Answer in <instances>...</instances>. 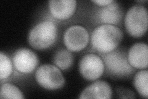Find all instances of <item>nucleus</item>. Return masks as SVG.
<instances>
[{
    "label": "nucleus",
    "instance_id": "9",
    "mask_svg": "<svg viewBox=\"0 0 148 99\" xmlns=\"http://www.w3.org/2000/svg\"><path fill=\"white\" fill-rule=\"evenodd\" d=\"M48 4L51 14L59 20L71 18L77 9L76 0H51L48 1Z\"/></svg>",
    "mask_w": 148,
    "mask_h": 99
},
{
    "label": "nucleus",
    "instance_id": "7",
    "mask_svg": "<svg viewBox=\"0 0 148 99\" xmlns=\"http://www.w3.org/2000/svg\"><path fill=\"white\" fill-rule=\"evenodd\" d=\"M78 68L83 78L87 81H92L99 79L103 74L105 66L101 56L89 53L82 58Z\"/></svg>",
    "mask_w": 148,
    "mask_h": 99
},
{
    "label": "nucleus",
    "instance_id": "3",
    "mask_svg": "<svg viewBox=\"0 0 148 99\" xmlns=\"http://www.w3.org/2000/svg\"><path fill=\"white\" fill-rule=\"evenodd\" d=\"M124 22L129 35L135 38L143 37L147 30V9L140 4L133 6L127 11Z\"/></svg>",
    "mask_w": 148,
    "mask_h": 99
},
{
    "label": "nucleus",
    "instance_id": "14",
    "mask_svg": "<svg viewBox=\"0 0 148 99\" xmlns=\"http://www.w3.org/2000/svg\"><path fill=\"white\" fill-rule=\"evenodd\" d=\"M134 86L140 95L145 98L148 97V71L142 70L134 77Z\"/></svg>",
    "mask_w": 148,
    "mask_h": 99
},
{
    "label": "nucleus",
    "instance_id": "11",
    "mask_svg": "<svg viewBox=\"0 0 148 99\" xmlns=\"http://www.w3.org/2000/svg\"><path fill=\"white\" fill-rule=\"evenodd\" d=\"M112 96V88L108 82L104 81H96L87 86L78 98L110 99Z\"/></svg>",
    "mask_w": 148,
    "mask_h": 99
},
{
    "label": "nucleus",
    "instance_id": "15",
    "mask_svg": "<svg viewBox=\"0 0 148 99\" xmlns=\"http://www.w3.org/2000/svg\"><path fill=\"white\" fill-rule=\"evenodd\" d=\"M0 98L1 99H24L25 97L17 86L10 83H5L1 87Z\"/></svg>",
    "mask_w": 148,
    "mask_h": 99
},
{
    "label": "nucleus",
    "instance_id": "8",
    "mask_svg": "<svg viewBox=\"0 0 148 99\" xmlns=\"http://www.w3.org/2000/svg\"><path fill=\"white\" fill-rule=\"evenodd\" d=\"M13 64L17 71L24 74L33 72L38 64L36 54L29 48L18 49L14 55Z\"/></svg>",
    "mask_w": 148,
    "mask_h": 99
},
{
    "label": "nucleus",
    "instance_id": "10",
    "mask_svg": "<svg viewBox=\"0 0 148 99\" xmlns=\"http://www.w3.org/2000/svg\"><path fill=\"white\" fill-rule=\"evenodd\" d=\"M128 61L136 69H146L148 65V46L145 43H136L132 46L127 55Z\"/></svg>",
    "mask_w": 148,
    "mask_h": 99
},
{
    "label": "nucleus",
    "instance_id": "12",
    "mask_svg": "<svg viewBox=\"0 0 148 99\" xmlns=\"http://www.w3.org/2000/svg\"><path fill=\"white\" fill-rule=\"evenodd\" d=\"M123 10L119 4L114 1L109 5L102 7L96 14L97 20L104 24H117L121 21Z\"/></svg>",
    "mask_w": 148,
    "mask_h": 99
},
{
    "label": "nucleus",
    "instance_id": "2",
    "mask_svg": "<svg viewBox=\"0 0 148 99\" xmlns=\"http://www.w3.org/2000/svg\"><path fill=\"white\" fill-rule=\"evenodd\" d=\"M58 28L51 21H43L34 26L29 32L28 42L32 48L43 50L51 46L56 41Z\"/></svg>",
    "mask_w": 148,
    "mask_h": 99
},
{
    "label": "nucleus",
    "instance_id": "16",
    "mask_svg": "<svg viewBox=\"0 0 148 99\" xmlns=\"http://www.w3.org/2000/svg\"><path fill=\"white\" fill-rule=\"evenodd\" d=\"M12 72V64L8 56L0 53V79H5L11 76Z\"/></svg>",
    "mask_w": 148,
    "mask_h": 99
},
{
    "label": "nucleus",
    "instance_id": "6",
    "mask_svg": "<svg viewBox=\"0 0 148 99\" xmlns=\"http://www.w3.org/2000/svg\"><path fill=\"white\" fill-rule=\"evenodd\" d=\"M64 44L72 52H78L85 48L89 43L88 30L81 26H72L67 28L64 34Z\"/></svg>",
    "mask_w": 148,
    "mask_h": 99
},
{
    "label": "nucleus",
    "instance_id": "17",
    "mask_svg": "<svg viewBox=\"0 0 148 99\" xmlns=\"http://www.w3.org/2000/svg\"><path fill=\"white\" fill-rule=\"evenodd\" d=\"M114 1L113 0H92L91 2L96 4L99 7H104L109 5Z\"/></svg>",
    "mask_w": 148,
    "mask_h": 99
},
{
    "label": "nucleus",
    "instance_id": "5",
    "mask_svg": "<svg viewBox=\"0 0 148 99\" xmlns=\"http://www.w3.org/2000/svg\"><path fill=\"white\" fill-rule=\"evenodd\" d=\"M35 79L41 87L49 91L58 90L66 83L60 69L49 64H45L38 68L35 73Z\"/></svg>",
    "mask_w": 148,
    "mask_h": 99
},
{
    "label": "nucleus",
    "instance_id": "1",
    "mask_svg": "<svg viewBox=\"0 0 148 99\" xmlns=\"http://www.w3.org/2000/svg\"><path fill=\"white\" fill-rule=\"evenodd\" d=\"M122 39L123 33L120 28L114 25L103 24L92 32L91 43L96 51L105 54L116 49Z\"/></svg>",
    "mask_w": 148,
    "mask_h": 99
},
{
    "label": "nucleus",
    "instance_id": "4",
    "mask_svg": "<svg viewBox=\"0 0 148 99\" xmlns=\"http://www.w3.org/2000/svg\"><path fill=\"white\" fill-rule=\"evenodd\" d=\"M108 73L112 76L122 78L134 72V68L130 64L127 55L122 50H114L101 55Z\"/></svg>",
    "mask_w": 148,
    "mask_h": 99
},
{
    "label": "nucleus",
    "instance_id": "13",
    "mask_svg": "<svg viewBox=\"0 0 148 99\" xmlns=\"http://www.w3.org/2000/svg\"><path fill=\"white\" fill-rule=\"evenodd\" d=\"M73 58L71 51L67 49H59L55 53L53 57V63L56 66L65 71L70 68L73 64Z\"/></svg>",
    "mask_w": 148,
    "mask_h": 99
},
{
    "label": "nucleus",
    "instance_id": "18",
    "mask_svg": "<svg viewBox=\"0 0 148 99\" xmlns=\"http://www.w3.org/2000/svg\"><path fill=\"white\" fill-rule=\"evenodd\" d=\"M146 1H147L146 0H145V1H136V2H138V3H145Z\"/></svg>",
    "mask_w": 148,
    "mask_h": 99
}]
</instances>
